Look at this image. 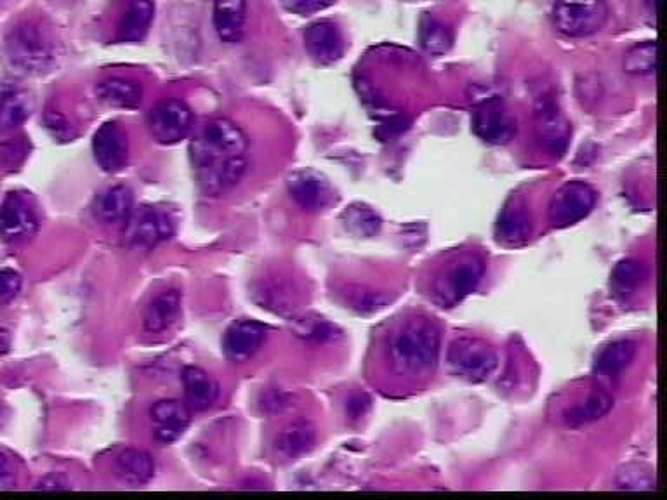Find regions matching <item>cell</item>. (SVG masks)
<instances>
[{"instance_id":"1","label":"cell","mask_w":667,"mask_h":500,"mask_svg":"<svg viewBox=\"0 0 667 500\" xmlns=\"http://www.w3.org/2000/svg\"><path fill=\"white\" fill-rule=\"evenodd\" d=\"M249 139L235 122L214 119L200 129L190 145L197 183L207 195H221L242 181L247 172Z\"/></svg>"},{"instance_id":"2","label":"cell","mask_w":667,"mask_h":500,"mask_svg":"<svg viewBox=\"0 0 667 500\" xmlns=\"http://www.w3.org/2000/svg\"><path fill=\"white\" fill-rule=\"evenodd\" d=\"M442 336L430 318H410L390 339V362L400 375H424L435 369Z\"/></svg>"},{"instance_id":"3","label":"cell","mask_w":667,"mask_h":500,"mask_svg":"<svg viewBox=\"0 0 667 500\" xmlns=\"http://www.w3.org/2000/svg\"><path fill=\"white\" fill-rule=\"evenodd\" d=\"M6 56L16 72L42 73L53 63V46L37 25L21 23L7 35Z\"/></svg>"},{"instance_id":"4","label":"cell","mask_w":667,"mask_h":500,"mask_svg":"<svg viewBox=\"0 0 667 500\" xmlns=\"http://www.w3.org/2000/svg\"><path fill=\"white\" fill-rule=\"evenodd\" d=\"M608 14L610 9L605 0H556L553 21L558 32L582 39L600 32Z\"/></svg>"},{"instance_id":"5","label":"cell","mask_w":667,"mask_h":500,"mask_svg":"<svg viewBox=\"0 0 667 500\" xmlns=\"http://www.w3.org/2000/svg\"><path fill=\"white\" fill-rule=\"evenodd\" d=\"M449 367L466 381L482 382L497 367V355L490 344L480 337H459L450 344Z\"/></svg>"},{"instance_id":"6","label":"cell","mask_w":667,"mask_h":500,"mask_svg":"<svg viewBox=\"0 0 667 500\" xmlns=\"http://www.w3.org/2000/svg\"><path fill=\"white\" fill-rule=\"evenodd\" d=\"M535 131L544 150L553 157H562L567 152L572 136V127L563 115L560 106L551 96H542L535 108Z\"/></svg>"},{"instance_id":"7","label":"cell","mask_w":667,"mask_h":500,"mask_svg":"<svg viewBox=\"0 0 667 500\" xmlns=\"http://www.w3.org/2000/svg\"><path fill=\"white\" fill-rule=\"evenodd\" d=\"M485 264L476 256L463 257L461 261L449 266L442 277L436 280L435 292L443 304H456L464 297L475 292L482 282Z\"/></svg>"},{"instance_id":"8","label":"cell","mask_w":667,"mask_h":500,"mask_svg":"<svg viewBox=\"0 0 667 500\" xmlns=\"http://www.w3.org/2000/svg\"><path fill=\"white\" fill-rule=\"evenodd\" d=\"M595 204L596 193L591 186L570 181L556 191L549 205V218L555 226H570L586 218Z\"/></svg>"},{"instance_id":"9","label":"cell","mask_w":667,"mask_h":500,"mask_svg":"<svg viewBox=\"0 0 667 500\" xmlns=\"http://www.w3.org/2000/svg\"><path fill=\"white\" fill-rule=\"evenodd\" d=\"M148 122L153 138L159 143L176 145L192 131V112L183 101L167 99L153 108Z\"/></svg>"},{"instance_id":"10","label":"cell","mask_w":667,"mask_h":500,"mask_svg":"<svg viewBox=\"0 0 667 500\" xmlns=\"http://www.w3.org/2000/svg\"><path fill=\"white\" fill-rule=\"evenodd\" d=\"M473 131L490 145H506L515 138L516 120L499 99H485L473 117Z\"/></svg>"},{"instance_id":"11","label":"cell","mask_w":667,"mask_h":500,"mask_svg":"<svg viewBox=\"0 0 667 500\" xmlns=\"http://www.w3.org/2000/svg\"><path fill=\"white\" fill-rule=\"evenodd\" d=\"M127 223H129L127 230L129 242L146 249L166 242L174 233L171 216L159 207H141L138 212H133Z\"/></svg>"},{"instance_id":"12","label":"cell","mask_w":667,"mask_h":500,"mask_svg":"<svg viewBox=\"0 0 667 500\" xmlns=\"http://www.w3.org/2000/svg\"><path fill=\"white\" fill-rule=\"evenodd\" d=\"M39 228V219L32 205L20 193L7 195L0 207V238L4 242H20L32 237Z\"/></svg>"},{"instance_id":"13","label":"cell","mask_w":667,"mask_h":500,"mask_svg":"<svg viewBox=\"0 0 667 500\" xmlns=\"http://www.w3.org/2000/svg\"><path fill=\"white\" fill-rule=\"evenodd\" d=\"M96 162L108 174L120 172L127 165L129 145L124 129L117 122H106L96 131L93 139Z\"/></svg>"},{"instance_id":"14","label":"cell","mask_w":667,"mask_h":500,"mask_svg":"<svg viewBox=\"0 0 667 500\" xmlns=\"http://www.w3.org/2000/svg\"><path fill=\"white\" fill-rule=\"evenodd\" d=\"M289 191L304 211H324L336 202L331 183L315 171L294 172L289 178Z\"/></svg>"},{"instance_id":"15","label":"cell","mask_w":667,"mask_h":500,"mask_svg":"<svg viewBox=\"0 0 667 500\" xmlns=\"http://www.w3.org/2000/svg\"><path fill=\"white\" fill-rule=\"evenodd\" d=\"M304 46L318 65H332L343 56V33L332 21H317L306 28Z\"/></svg>"},{"instance_id":"16","label":"cell","mask_w":667,"mask_h":500,"mask_svg":"<svg viewBox=\"0 0 667 500\" xmlns=\"http://www.w3.org/2000/svg\"><path fill=\"white\" fill-rule=\"evenodd\" d=\"M153 433L160 443H172L183 436L192 422V408L181 400H162L152 408Z\"/></svg>"},{"instance_id":"17","label":"cell","mask_w":667,"mask_h":500,"mask_svg":"<svg viewBox=\"0 0 667 500\" xmlns=\"http://www.w3.org/2000/svg\"><path fill=\"white\" fill-rule=\"evenodd\" d=\"M266 339V329L254 320H240L226 330L223 349L228 360L244 363L258 353Z\"/></svg>"},{"instance_id":"18","label":"cell","mask_w":667,"mask_h":500,"mask_svg":"<svg viewBox=\"0 0 667 500\" xmlns=\"http://www.w3.org/2000/svg\"><path fill=\"white\" fill-rule=\"evenodd\" d=\"M133 191L127 186L106 188L94 200V216L105 224L127 223L134 212Z\"/></svg>"},{"instance_id":"19","label":"cell","mask_w":667,"mask_h":500,"mask_svg":"<svg viewBox=\"0 0 667 500\" xmlns=\"http://www.w3.org/2000/svg\"><path fill=\"white\" fill-rule=\"evenodd\" d=\"M186 405L195 412H204L218 402L219 384L209 372L200 367H186L183 370Z\"/></svg>"},{"instance_id":"20","label":"cell","mask_w":667,"mask_h":500,"mask_svg":"<svg viewBox=\"0 0 667 500\" xmlns=\"http://www.w3.org/2000/svg\"><path fill=\"white\" fill-rule=\"evenodd\" d=\"M214 28L219 39L228 44H237L244 37L247 20L245 0H214Z\"/></svg>"},{"instance_id":"21","label":"cell","mask_w":667,"mask_h":500,"mask_svg":"<svg viewBox=\"0 0 667 500\" xmlns=\"http://www.w3.org/2000/svg\"><path fill=\"white\" fill-rule=\"evenodd\" d=\"M181 315V294L178 290H166L146 306L143 329L148 334H160L171 329Z\"/></svg>"},{"instance_id":"22","label":"cell","mask_w":667,"mask_h":500,"mask_svg":"<svg viewBox=\"0 0 667 500\" xmlns=\"http://www.w3.org/2000/svg\"><path fill=\"white\" fill-rule=\"evenodd\" d=\"M115 471L126 485L143 487L155 474V462L145 450L126 448L115 459Z\"/></svg>"},{"instance_id":"23","label":"cell","mask_w":667,"mask_h":500,"mask_svg":"<svg viewBox=\"0 0 667 500\" xmlns=\"http://www.w3.org/2000/svg\"><path fill=\"white\" fill-rule=\"evenodd\" d=\"M155 6L152 0H129L126 13L117 28V39L120 42H139L146 37L152 27Z\"/></svg>"},{"instance_id":"24","label":"cell","mask_w":667,"mask_h":500,"mask_svg":"<svg viewBox=\"0 0 667 500\" xmlns=\"http://www.w3.org/2000/svg\"><path fill=\"white\" fill-rule=\"evenodd\" d=\"M317 443V429L306 419L291 422L277 438L278 454L285 459H298L308 454Z\"/></svg>"},{"instance_id":"25","label":"cell","mask_w":667,"mask_h":500,"mask_svg":"<svg viewBox=\"0 0 667 500\" xmlns=\"http://www.w3.org/2000/svg\"><path fill=\"white\" fill-rule=\"evenodd\" d=\"M96 93L100 96L101 101H105L106 105L115 106V108L134 110L143 103V89L138 82L122 79V77L103 80L100 86L96 87Z\"/></svg>"},{"instance_id":"26","label":"cell","mask_w":667,"mask_h":500,"mask_svg":"<svg viewBox=\"0 0 667 500\" xmlns=\"http://www.w3.org/2000/svg\"><path fill=\"white\" fill-rule=\"evenodd\" d=\"M532 233V224L527 209L523 205H508L497 223V235L504 244L522 245Z\"/></svg>"},{"instance_id":"27","label":"cell","mask_w":667,"mask_h":500,"mask_svg":"<svg viewBox=\"0 0 667 500\" xmlns=\"http://www.w3.org/2000/svg\"><path fill=\"white\" fill-rule=\"evenodd\" d=\"M636 356V344L631 341H615L601 351L596 360V372L601 377H617L628 369Z\"/></svg>"},{"instance_id":"28","label":"cell","mask_w":667,"mask_h":500,"mask_svg":"<svg viewBox=\"0 0 667 500\" xmlns=\"http://www.w3.org/2000/svg\"><path fill=\"white\" fill-rule=\"evenodd\" d=\"M419 40L426 53L431 56H443L449 53L450 47L454 44V33L438 18L426 14L419 27Z\"/></svg>"},{"instance_id":"29","label":"cell","mask_w":667,"mask_h":500,"mask_svg":"<svg viewBox=\"0 0 667 500\" xmlns=\"http://www.w3.org/2000/svg\"><path fill=\"white\" fill-rule=\"evenodd\" d=\"M32 113V99L23 91H7L0 96V132L13 131Z\"/></svg>"},{"instance_id":"30","label":"cell","mask_w":667,"mask_h":500,"mask_svg":"<svg viewBox=\"0 0 667 500\" xmlns=\"http://www.w3.org/2000/svg\"><path fill=\"white\" fill-rule=\"evenodd\" d=\"M645 280H647L645 266L634 259H626L615 266L612 273V290L615 296L628 299L638 292Z\"/></svg>"},{"instance_id":"31","label":"cell","mask_w":667,"mask_h":500,"mask_svg":"<svg viewBox=\"0 0 667 500\" xmlns=\"http://www.w3.org/2000/svg\"><path fill=\"white\" fill-rule=\"evenodd\" d=\"M659 65V44L657 42H643L638 46L631 47L628 53L624 54V72L636 77L643 75H655Z\"/></svg>"},{"instance_id":"32","label":"cell","mask_w":667,"mask_h":500,"mask_svg":"<svg viewBox=\"0 0 667 500\" xmlns=\"http://www.w3.org/2000/svg\"><path fill=\"white\" fill-rule=\"evenodd\" d=\"M614 400L605 393H596L586 398L584 402L575 405L567 414V422L570 426H584L598 421L601 417L612 410Z\"/></svg>"},{"instance_id":"33","label":"cell","mask_w":667,"mask_h":500,"mask_svg":"<svg viewBox=\"0 0 667 500\" xmlns=\"http://www.w3.org/2000/svg\"><path fill=\"white\" fill-rule=\"evenodd\" d=\"M343 221L346 228L357 237H374L381 228V219L365 205H351L350 209L344 212Z\"/></svg>"},{"instance_id":"34","label":"cell","mask_w":667,"mask_h":500,"mask_svg":"<svg viewBox=\"0 0 667 500\" xmlns=\"http://www.w3.org/2000/svg\"><path fill=\"white\" fill-rule=\"evenodd\" d=\"M617 485L624 490H654L655 476L650 469L631 466L619 473Z\"/></svg>"},{"instance_id":"35","label":"cell","mask_w":667,"mask_h":500,"mask_svg":"<svg viewBox=\"0 0 667 500\" xmlns=\"http://www.w3.org/2000/svg\"><path fill=\"white\" fill-rule=\"evenodd\" d=\"M20 273L14 270H0V306L11 303L20 294Z\"/></svg>"},{"instance_id":"36","label":"cell","mask_w":667,"mask_h":500,"mask_svg":"<svg viewBox=\"0 0 667 500\" xmlns=\"http://www.w3.org/2000/svg\"><path fill=\"white\" fill-rule=\"evenodd\" d=\"M384 297L374 292H355L353 294V304L360 311H376L383 308Z\"/></svg>"},{"instance_id":"37","label":"cell","mask_w":667,"mask_h":500,"mask_svg":"<svg viewBox=\"0 0 667 500\" xmlns=\"http://www.w3.org/2000/svg\"><path fill=\"white\" fill-rule=\"evenodd\" d=\"M332 2L336 0H292L289 7L292 11H298L301 14L315 13L324 7L331 6Z\"/></svg>"},{"instance_id":"38","label":"cell","mask_w":667,"mask_h":500,"mask_svg":"<svg viewBox=\"0 0 667 500\" xmlns=\"http://www.w3.org/2000/svg\"><path fill=\"white\" fill-rule=\"evenodd\" d=\"M370 408V400L365 395H358L351 398L348 403V412H350L351 419H360L362 415Z\"/></svg>"},{"instance_id":"39","label":"cell","mask_w":667,"mask_h":500,"mask_svg":"<svg viewBox=\"0 0 667 500\" xmlns=\"http://www.w3.org/2000/svg\"><path fill=\"white\" fill-rule=\"evenodd\" d=\"M39 490H67L68 481L61 474H49L47 478L40 481Z\"/></svg>"},{"instance_id":"40","label":"cell","mask_w":667,"mask_h":500,"mask_svg":"<svg viewBox=\"0 0 667 500\" xmlns=\"http://www.w3.org/2000/svg\"><path fill=\"white\" fill-rule=\"evenodd\" d=\"M9 349H11V334L9 330L0 327V358L6 356Z\"/></svg>"},{"instance_id":"41","label":"cell","mask_w":667,"mask_h":500,"mask_svg":"<svg viewBox=\"0 0 667 500\" xmlns=\"http://www.w3.org/2000/svg\"><path fill=\"white\" fill-rule=\"evenodd\" d=\"M9 476H11V471H9V464H7L4 457H0V485H2V483H6V481L9 480Z\"/></svg>"},{"instance_id":"42","label":"cell","mask_w":667,"mask_h":500,"mask_svg":"<svg viewBox=\"0 0 667 500\" xmlns=\"http://www.w3.org/2000/svg\"><path fill=\"white\" fill-rule=\"evenodd\" d=\"M647 2V6L650 7V11L655 14V11H657V0H645Z\"/></svg>"}]
</instances>
